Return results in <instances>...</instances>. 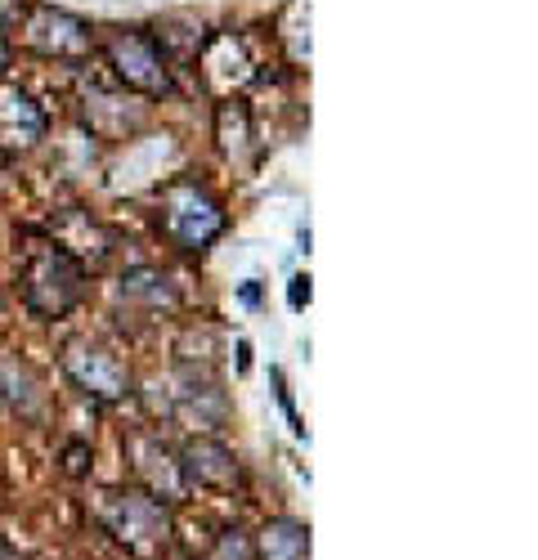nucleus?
Instances as JSON below:
<instances>
[{
    "label": "nucleus",
    "mask_w": 538,
    "mask_h": 560,
    "mask_svg": "<svg viewBox=\"0 0 538 560\" xmlns=\"http://www.w3.org/2000/svg\"><path fill=\"white\" fill-rule=\"evenodd\" d=\"M32 247L23 256V305L36 314V318H63L81 305L85 296V265L72 260L55 238H45L40 229L27 233Z\"/></svg>",
    "instance_id": "1"
},
{
    "label": "nucleus",
    "mask_w": 538,
    "mask_h": 560,
    "mask_svg": "<svg viewBox=\"0 0 538 560\" xmlns=\"http://www.w3.org/2000/svg\"><path fill=\"white\" fill-rule=\"evenodd\" d=\"M100 521L134 560H166L171 547H175L171 506L157 502L153 493H144L140 485L134 489H108L100 498Z\"/></svg>",
    "instance_id": "2"
},
{
    "label": "nucleus",
    "mask_w": 538,
    "mask_h": 560,
    "mask_svg": "<svg viewBox=\"0 0 538 560\" xmlns=\"http://www.w3.org/2000/svg\"><path fill=\"white\" fill-rule=\"evenodd\" d=\"M104 55H108V68L113 77L140 100H162L175 90V72H171V59L162 50V40L144 27H108V36L100 40Z\"/></svg>",
    "instance_id": "3"
},
{
    "label": "nucleus",
    "mask_w": 538,
    "mask_h": 560,
    "mask_svg": "<svg viewBox=\"0 0 538 560\" xmlns=\"http://www.w3.org/2000/svg\"><path fill=\"white\" fill-rule=\"evenodd\" d=\"M157 224L179 252H207L224 233V207L198 179H175L162 189Z\"/></svg>",
    "instance_id": "4"
},
{
    "label": "nucleus",
    "mask_w": 538,
    "mask_h": 560,
    "mask_svg": "<svg viewBox=\"0 0 538 560\" xmlns=\"http://www.w3.org/2000/svg\"><path fill=\"white\" fill-rule=\"evenodd\" d=\"M63 372L72 377V386L95 404H117L130 395V368L95 341H72L63 350Z\"/></svg>",
    "instance_id": "5"
},
{
    "label": "nucleus",
    "mask_w": 538,
    "mask_h": 560,
    "mask_svg": "<svg viewBox=\"0 0 538 560\" xmlns=\"http://www.w3.org/2000/svg\"><path fill=\"white\" fill-rule=\"evenodd\" d=\"M27 45L45 59H59V63H77L95 50V27L81 23L77 14L68 10H50L40 5L32 19H27Z\"/></svg>",
    "instance_id": "6"
},
{
    "label": "nucleus",
    "mask_w": 538,
    "mask_h": 560,
    "mask_svg": "<svg viewBox=\"0 0 538 560\" xmlns=\"http://www.w3.org/2000/svg\"><path fill=\"white\" fill-rule=\"evenodd\" d=\"M179 476L189 489H234L243 480V466L230 444H220L215 435H194L185 448L175 453Z\"/></svg>",
    "instance_id": "7"
},
{
    "label": "nucleus",
    "mask_w": 538,
    "mask_h": 560,
    "mask_svg": "<svg viewBox=\"0 0 538 560\" xmlns=\"http://www.w3.org/2000/svg\"><path fill=\"white\" fill-rule=\"evenodd\" d=\"M50 121H45V108L27 95L23 85L14 81H0V153L14 158V153H32Z\"/></svg>",
    "instance_id": "8"
},
{
    "label": "nucleus",
    "mask_w": 538,
    "mask_h": 560,
    "mask_svg": "<svg viewBox=\"0 0 538 560\" xmlns=\"http://www.w3.org/2000/svg\"><path fill=\"white\" fill-rule=\"evenodd\" d=\"M130 466H134V480H140V489L153 493V498L166 502V506L189 493L185 476H179L175 453H171L162 440H153V435H134V440H130Z\"/></svg>",
    "instance_id": "9"
},
{
    "label": "nucleus",
    "mask_w": 538,
    "mask_h": 560,
    "mask_svg": "<svg viewBox=\"0 0 538 560\" xmlns=\"http://www.w3.org/2000/svg\"><path fill=\"white\" fill-rule=\"evenodd\" d=\"M40 233H45V238H55V243H59L72 260H81L85 269L100 265V260H108V252H113V233H108L95 215H90V211H81V207L59 211Z\"/></svg>",
    "instance_id": "10"
},
{
    "label": "nucleus",
    "mask_w": 538,
    "mask_h": 560,
    "mask_svg": "<svg viewBox=\"0 0 538 560\" xmlns=\"http://www.w3.org/2000/svg\"><path fill=\"white\" fill-rule=\"evenodd\" d=\"M179 390L171 395V412L179 417L185 427H198V431H215L224 417H230V399H224V390L207 377V372L198 368H185L179 372Z\"/></svg>",
    "instance_id": "11"
},
{
    "label": "nucleus",
    "mask_w": 538,
    "mask_h": 560,
    "mask_svg": "<svg viewBox=\"0 0 538 560\" xmlns=\"http://www.w3.org/2000/svg\"><path fill=\"white\" fill-rule=\"evenodd\" d=\"M252 556L256 560H309V525L292 516H274L252 534Z\"/></svg>",
    "instance_id": "12"
},
{
    "label": "nucleus",
    "mask_w": 538,
    "mask_h": 560,
    "mask_svg": "<svg viewBox=\"0 0 538 560\" xmlns=\"http://www.w3.org/2000/svg\"><path fill=\"white\" fill-rule=\"evenodd\" d=\"M215 139H220V153L230 158V162H238V166L252 162V153H256V130H252V108H247L238 95L220 100V108H215Z\"/></svg>",
    "instance_id": "13"
},
{
    "label": "nucleus",
    "mask_w": 538,
    "mask_h": 560,
    "mask_svg": "<svg viewBox=\"0 0 538 560\" xmlns=\"http://www.w3.org/2000/svg\"><path fill=\"white\" fill-rule=\"evenodd\" d=\"M117 292H121L126 305H144V310H175L179 305L175 283H171L162 269H153V265H140V269L121 273V288Z\"/></svg>",
    "instance_id": "14"
},
{
    "label": "nucleus",
    "mask_w": 538,
    "mask_h": 560,
    "mask_svg": "<svg viewBox=\"0 0 538 560\" xmlns=\"http://www.w3.org/2000/svg\"><path fill=\"white\" fill-rule=\"evenodd\" d=\"M104 117H117L113 126H117V139H121V135H130L134 126L144 121V104L130 100V95H95V104L85 100V121H90V130H100Z\"/></svg>",
    "instance_id": "15"
},
{
    "label": "nucleus",
    "mask_w": 538,
    "mask_h": 560,
    "mask_svg": "<svg viewBox=\"0 0 538 560\" xmlns=\"http://www.w3.org/2000/svg\"><path fill=\"white\" fill-rule=\"evenodd\" d=\"M207 560H256V556H252V538H247L243 529H224Z\"/></svg>",
    "instance_id": "16"
},
{
    "label": "nucleus",
    "mask_w": 538,
    "mask_h": 560,
    "mask_svg": "<svg viewBox=\"0 0 538 560\" xmlns=\"http://www.w3.org/2000/svg\"><path fill=\"white\" fill-rule=\"evenodd\" d=\"M309 301V278H292V310H301Z\"/></svg>",
    "instance_id": "17"
},
{
    "label": "nucleus",
    "mask_w": 538,
    "mask_h": 560,
    "mask_svg": "<svg viewBox=\"0 0 538 560\" xmlns=\"http://www.w3.org/2000/svg\"><path fill=\"white\" fill-rule=\"evenodd\" d=\"M19 5H23V0H0V27H5L19 14Z\"/></svg>",
    "instance_id": "18"
},
{
    "label": "nucleus",
    "mask_w": 538,
    "mask_h": 560,
    "mask_svg": "<svg viewBox=\"0 0 538 560\" xmlns=\"http://www.w3.org/2000/svg\"><path fill=\"white\" fill-rule=\"evenodd\" d=\"M0 560H27V556H19V551H14L5 538H0Z\"/></svg>",
    "instance_id": "19"
},
{
    "label": "nucleus",
    "mask_w": 538,
    "mask_h": 560,
    "mask_svg": "<svg viewBox=\"0 0 538 560\" xmlns=\"http://www.w3.org/2000/svg\"><path fill=\"white\" fill-rule=\"evenodd\" d=\"M10 63V40H5V27H0V68Z\"/></svg>",
    "instance_id": "20"
},
{
    "label": "nucleus",
    "mask_w": 538,
    "mask_h": 560,
    "mask_svg": "<svg viewBox=\"0 0 538 560\" xmlns=\"http://www.w3.org/2000/svg\"><path fill=\"white\" fill-rule=\"evenodd\" d=\"M5 162H10V158H5V153H0V166H5Z\"/></svg>",
    "instance_id": "21"
}]
</instances>
